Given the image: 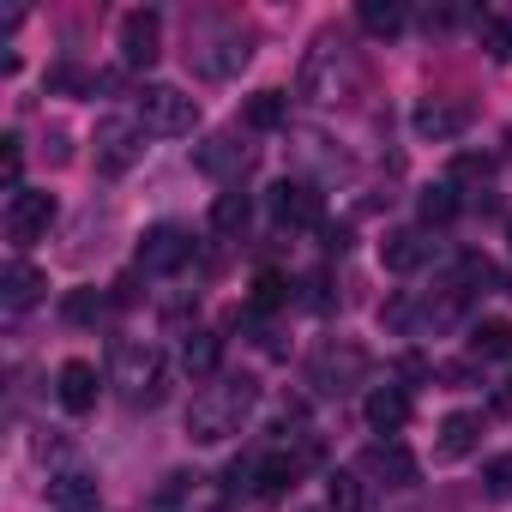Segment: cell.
I'll list each match as a JSON object with an SVG mask.
<instances>
[{
	"label": "cell",
	"mask_w": 512,
	"mask_h": 512,
	"mask_svg": "<svg viewBox=\"0 0 512 512\" xmlns=\"http://www.w3.org/2000/svg\"><path fill=\"white\" fill-rule=\"evenodd\" d=\"M253 404H260V386H253L247 374H241V380H223V386H205V392L193 398V410H187V440H199V446L229 440Z\"/></svg>",
	"instance_id": "6da1fadb"
},
{
	"label": "cell",
	"mask_w": 512,
	"mask_h": 512,
	"mask_svg": "<svg viewBox=\"0 0 512 512\" xmlns=\"http://www.w3.org/2000/svg\"><path fill=\"white\" fill-rule=\"evenodd\" d=\"M115 386H121V398H127L133 410H157L163 392H169V362H163V350H151V344H121V350H115Z\"/></svg>",
	"instance_id": "7a4b0ae2"
},
{
	"label": "cell",
	"mask_w": 512,
	"mask_h": 512,
	"mask_svg": "<svg viewBox=\"0 0 512 512\" xmlns=\"http://www.w3.org/2000/svg\"><path fill=\"white\" fill-rule=\"evenodd\" d=\"M133 121H139L145 133H157V139H181V133H193V127H199V103H193L181 85L151 79V85L133 97Z\"/></svg>",
	"instance_id": "3957f363"
},
{
	"label": "cell",
	"mask_w": 512,
	"mask_h": 512,
	"mask_svg": "<svg viewBox=\"0 0 512 512\" xmlns=\"http://www.w3.org/2000/svg\"><path fill=\"white\" fill-rule=\"evenodd\" d=\"M97 175H127L139 157H145V127L139 121H127V115H109V121H97Z\"/></svg>",
	"instance_id": "277c9868"
},
{
	"label": "cell",
	"mask_w": 512,
	"mask_h": 512,
	"mask_svg": "<svg viewBox=\"0 0 512 512\" xmlns=\"http://www.w3.org/2000/svg\"><path fill=\"white\" fill-rule=\"evenodd\" d=\"M362 374H368V350H356V344H326V350L314 356V368H308V386L332 398V392H350Z\"/></svg>",
	"instance_id": "5b68a950"
},
{
	"label": "cell",
	"mask_w": 512,
	"mask_h": 512,
	"mask_svg": "<svg viewBox=\"0 0 512 512\" xmlns=\"http://www.w3.org/2000/svg\"><path fill=\"white\" fill-rule=\"evenodd\" d=\"M187 253H193V241H187V229H175V223H157V229H145L139 235V272L145 278H163V272H181L187 266Z\"/></svg>",
	"instance_id": "8992f818"
},
{
	"label": "cell",
	"mask_w": 512,
	"mask_h": 512,
	"mask_svg": "<svg viewBox=\"0 0 512 512\" xmlns=\"http://www.w3.org/2000/svg\"><path fill=\"white\" fill-rule=\"evenodd\" d=\"M266 205H272V217L284 229H320V217H326V199H320L314 181H278L266 193Z\"/></svg>",
	"instance_id": "52a82bcc"
},
{
	"label": "cell",
	"mask_w": 512,
	"mask_h": 512,
	"mask_svg": "<svg viewBox=\"0 0 512 512\" xmlns=\"http://www.w3.org/2000/svg\"><path fill=\"white\" fill-rule=\"evenodd\" d=\"M49 223H55V193L19 187V193L7 199V241H13V247H31Z\"/></svg>",
	"instance_id": "ba28073f"
},
{
	"label": "cell",
	"mask_w": 512,
	"mask_h": 512,
	"mask_svg": "<svg viewBox=\"0 0 512 512\" xmlns=\"http://www.w3.org/2000/svg\"><path fill=\"white\" fill-rule=\"evenodd\" d=\"M314 458H320L314 446H302V452H266L260 470H253V494H260V500H284V494L296 488V476H302Z\"/></svg>",
	"instance_id": "9c48e42d"
},
{
	"label": "cell",
	"mask_w": 512,
	"mask_h": 512,
	"mask_svg": "<svg viewBox=\"0 0 512 512\" xmlns=\"http://www.w3.org/2000/svg\"><path fill=\"white\" fill-rule=\"evenodd\" d=\"M157 55H163V19L151 7H133L121 19V61L127 67H151Z\"/></svg>",
	"instance_id": "30bf717a"
},
{
	"label": "cell",
	"mask_w": 512,
	"mask_h": 512,
	"mask_svg": "<svg viewBox=\"0 0 512 512\" xmlns=\"http://www.w3.org/2000/svg\"><path fill=\"white\" fill-rule=\"evenodd\" d=\"M428 253H434L428 229H392V235L380 241V266H386L392 278H410V272L428 266Z\"/></svg>",
	"instance_id": "8fae6325"
},
{
	"label": "cell",
	"mask_w": 512,
	"mask_h": 512,
	"mask_svg": "<svg viewBox=\"0 0 512 512\" xmlns=\"http://www.w3.org/2000/svg\"><path fill=\"white\" fill-rule=\"evenodd\" d=\"M55 392H61V404H67L73 416H85V410H97L103 374H97L91 362H61V374H55Z\"/></svg>",
	"instance_id": "7c38bea8"
},
{
	"label": "cell",
	"mask_w": 512,
	"mask_h": 512,
	"mask_svg": "<svg viewBox=\"0 0 512 512\" xmlns=\"http://www.w3.org/2000/svg\"><path fill=\"white\" fill-rule=\"evenodd\" d=\"M476 446H482V416H476V410H458V416H446V422H440L434 458H440V464H458V458H470Z\"/></svg>",
	"instance_id": "4fadbf2b"
},
{
	"label": "cell",
	"mask_w": 512,
	"mask_h": 512,
	"mask_svg": "<svg viewBox=\"0 0 512 512\" xmlns=\"http://www.w3.org/2000/svg\"><path fill=\"white\" fill-rule=\"evenodd\" d=\"M362 470H368V476H380L386 488H416V476H422V464H416V458H410L398 440H386V446H368Z\"/></svg>",
	"instance_id": "5bb4252c"
},
{
	"label": "cell",
	"mask_w": 512,
	"mask_h": 512,
	"mask_svg": "<svg viewBox=\"0 0 512 512\" xmlns=\"http://www.w3.org/2000/svg\"><path fill=\"white\" fill-rule=\"evenodd\" d=\"M43 290H49V278H43L31 260H13L7 272H0V302H7V314L37 308V302H43Z\"/></svg>",
	"instance_id": "9a60e30c"
},
{
	"label": "cell",
	"mask_w": 512,
	"mask_h": 512,
	"mask_svg": "<svg viewBox=\"0 0 512 512\" xmlns=\"http://www.w3.org/2000/svg\"><path fill=\"white\" fill-rule=\"evenodd\" d=\"M49 506L55 512H97V476L91 470H55L49 476Z\"/></svg>",
	"instance_id": "2e32d148"
},
{
	"label": "cell",
	"mask_w": 512,
	"mask_h": 512,
	"mask_svg": "<svg viewBox=\"0 0 512 512\" xmlns=\"http://www.w3.org/2000/svg\"><path fill=\"white\" fill-rule=\"evenodd\" d=\"M247 37L241 31H223V37H211V49H199V73L205 79H235L241 67H247Z\"/></svg>",
	"instance_id": "e0dca14e"
},
{
	"label": "cell",
	"mask_w": 512,
	"mask_h": 512,
	"mask_svg": "<svg viewBox=\"0 0 512 512\" xmlns=\"http://www.w3.org/2000/svg\"><path fill=\"white\" fill-rule=\"evenodd\" d=\"M362 416H368L374 434H398V428L410 422V392H404V386H374L368 404H362Z\"/></svg>",
	"instance_id": "ac0fdd59"
},
{
	"label": "cell",
	"mask_w": 512,
	"mask_h": 512,
	"mask_svg": "<svg viewBox=\"0 0 512 512\" xmlns=\"http://www.w3.org/2000/svg\"><path fill=\"white\" fill-rule=\"evenodd\" d=\"M410 127H416V139H434V145H446V139H458L464 133V109H452V103H416L410 109Z\"/></svg>",
	"instance_id": "d6986e66"
},
{
	"label": "cell",
	"mask_w": 512,
	"mask_h": 512,
	"mask_svg": "<svg viewBox=\"0 0 512 512\" xmlns=\"http://www.w3.org/2000/svg\"><path fill=\"white\" fill-rule=\"evenodd\" d=\"M193 163H199L205 175H235V169L247 163V151L235 145V133H211V139L193 151Z\"/></svg>",
	"instance_id": "ffe728a7"
},
{
	"label": "cell",
	"mask_w": 512,
	"mask_h": 512,
	"mask_svg": "<svg viewBox=\"0 0 512 512\" xmlns=\"http://www.w3.org/2000/svg\"><path fill=\"white\" fill-rule=\"evenodd\" d=\"M217 362H223V338H217V332H187V338H181V368H187L193 380L217 374Z\"/></svg>",
	"instance_id": "44dd1931"
},
{
	"label": "cell",
	"mask_w": 512,
	"mask_h": 512,
	"mask_svg": "<svg viewBox=\"0 0 512 512\" xmlns=\"http://www.w3.org/2000/svg\"><path fill=\"white\" fill-rule=\"evenodd\" d=\"M326 512H368V482L356 470H332L326 476Z\"/></svg>",
	"instance_id": "7402d4cb"
},
{
	"label": "cell",
	"mask_w": 512,
	"mask_h": 512,
	"mask_svg": "<svg viewBox=\"0 0 512 512\" xmlns=\"http://www.w3.org/2000/svg\"><path fill=\"white\" fill-rule=\"evenodd\" d=\"M356 19H362V31H368V37H398L410 13H404V0H362Z\"/></svg>",
	"instance_id": "603a6c76"
},
{
	"label": "cell",
	"mask_w": 512,
	"mask_h": 512,
	"mask_svg": "<svg viewBox=\"0 0 512 512\" xmlns=\"http://www.w3.org/2000/svg\"><path fill=\"white\" fill-rule=\"evenodd\" d=\"M253 133H278L290 121V97L284 91H260V97H247V115H241Z\"/></svg>",
	"instance_id": "cb8c5ba5"
},
{
	"label": "cell",
	"mask_w": 512,
	"mask_h": 512,
	"mask_svg": "<svg viewBox=\"0 0 512 512\" xmlns=\"http://www.w3.org/2000/svg\"><path fill=\"white\" fill-rule=\"evenodd\" d=\"M416 217H422V229H440V223H452V217H458V187H452V181H440V187H422V199H416Z\"/></svg>",
	"instance_id": "d4e9b609"
},
{
	"label": "cell",
	"mask_w": 512,
	"mask_h": 512,
	"mask_svg": "<svg viewBox=\"0 0 512 512\" xmlns=\"http://www.w3.org/2000/svg\"><path fill=\"white\" fill-rule=\"evenodd\" d=\"M470 350H476L482 362L512 356V320H476V326H470Z\"/></svg>",
	"instance_id": "484cf974"
},
{
	"label": "cell",
	"mask_w": 512,
	"mask_h": 512,
	"mask_svg": "<svg viewBox=\"0 0 512 512\" xmlns=\"http://www.w3.org/2000/svg\"><path fill=\"white\" fill-rule=\"evenodd\" d=\"M247 217H253V199H247V193H217V199H211V229H217V235H241Z\"/></svg>",
	"instance_id": "4316f807"
},
{
	"label": "cell",
	"mask_w": 512,
	"mask_h": 512,
	"mask_svg": "<svg viewBox=\"0 0 512 512\" xmlns=\"http://www.w3.org/2000/svg\"><path fill=\"white\" fill-rule=\"evenodd\" d=\"M488 175H494V157L488 151H458L452 169H446L452 187H488Z\"/></svg>",
	"instance_id": "83f0119b"
},
{
	"label": "cell",
	"mask_w": 512,
	"mask_h": 512,
	"mask_svg": "<svg viewBox=\"0 0 512 512\" xmlns=\"http://www.w3.org/2000/svg\"><path fill=\"white\" fill-rule=\"evenodd\" d=\"M284 302H290V278L284 272H260V278H253V314H272Z\"/></svg>",
	"instance_id": "f1b7e54d"
},
{
	"label": "cell",
	"mask_w": 512,
	"mask_h": 512,
	"mask_svg": "<svg viewBox=\"0 0 512 512\" xmlns=\"http://www.w3.org/2000/svg\"><path fill=\"white\" fill-rule=\"evenodd\" d=\"M19 175H25V145L19 139H0V187H7V199L19 193Z\"/></svg>",
	"instance_id": "f546056e"
},
{
	"label": "cell",
	"mask_w": 512,
	"mask_h": 512,
	"mask_svg": "<svg viewBox=\"0 0 512 512\" xmlns=\"http://www.w3.org/2000/svg\"><path fill=\"white\" fill-rule=\"evenodd\" d=\"M476 31H482V49L494 61H512V19H482Z\"/></svg>",
	"instance_id": "4dcf8cb0"
},
{
	"label": "cell",
	"mask_w": 512,
	"mask_h": 512,
	"mask_svg": "<svg viewBox=\"0 0 512 512\" xmlns=\"http://www.w3.org/2000/svg\"><path fill=\"white\" fill-rule=\"evenodd\" d=\"M103 308H109V302H103L97 290H73V296H67V320H97Z\"/></svg>",
	"instance_id": "1f68e13d"
},
{
	"label": "cell",
	"mask_w": 512,
	"mask_h": 512,
	"mask_svg": "<svg viewBox=\"0 0 512 512\" xmlns=\"http://www.w3.org/2000/svg\"><path fill=\"white\" fill-rule=\"evenodd\" d=\"M49 91H91V79H85L79 67H55V73H49Z\"/></svg>",
	"instance_id": "d6a6232c"
},
{
	"label": "cell",
	"mask_w": 512,
	"mask_h": 512,
	"mask_svg": "<svg viewBox=\"0 0 512 512\" xmlns=\"http://www.w3.org/2000/svg\"><path fill=\"white\" fill-rule=\"evenodd\" d=\"M302 308H314V314H326V308H332V296H326V278H320V272L302 284Z\"/></svg>",
	"instance_id": "836d02e7"
},
{
	"label": "cell",
	"mask_w": 512,
	"mask_h": 512,
	"mask_svg": "<svg viewBox=\"0 0 512 512\" xmlns=\"http://www.w3.org/2000/svg\"><path fill=\"white\" fill-rule=\"evenodd\" d=\"M398 380H428V362L410 350V356H398Z\"/></svg>",
	"instance_id": "e575fe53"
},
{
	"label": "cell",
	"mask_w": 512,
	"mask_h": 512,
	"mask_svg": "<svg viewBox=\"0 0 512 512\" xmlns=\"http://www.w3.org/2000/svg\"><path fill=\"white\" fill-rule=\"evenodd\" d=\"M506 241H512V223H506Z\"/></svg>",
	"instance_id": "d590c367"
},
{
	"label": "cell",
	"mask_w": 512,
	"mask_h": 512,
	"mask_svg": "<svg viewBox=\"0 0 512 512\" xmlns=\"http://www.w3.org/2000/svg\"><path fill=\"white\" fill-rule=\"evenodd\" d=\"M506 398H512V380H506Z\"/></svg>",
	"instance_id": "8d00e7d4"
}]
</instances>
